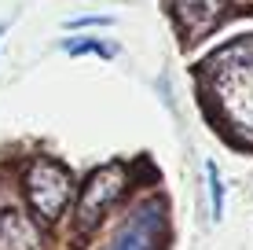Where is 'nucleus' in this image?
Listing matches in <instances>:
<instances>
[{
	"mask_svg": "<svg viewBox=\"0 0 253 250\" xmlns=\"http://www.w3.org/2000/svg\"><path fill=\"white\" fill-rule=\"evenodd\" d=\"M220 118L253 140V37H235L198 63Z\"/></svg>",
	"mask_w": 253,
	"mask_h": 250,
	"instance_id": "nucleus-1",
	"label": "nucleus"
},
{
	"mask_svg": "<svg viewBox=\"0 0 253 250\" xmlns=\"http://www.w3.org/2000/svg\"><path fill=\"white\" fill-rule=\"evenodd\" d=\"M22 199L30 202V210L37 213L41 221L55 225L66 213L70 199H74V173H70L59 158L37 154V158H30L26 169H22Z\"/></svg>",
	"mask_w": 253,
	"mask_h": 250,
	"instance_id": "nucleus-2",
	"label": "nucleus"
},
{
	"mask_svg": "<svg viewBox=\"0 0 253 250\" xmlns=\"http://www.w3.org/2000/svg\"><path fill=\"white\" fill-rule=\"evenodd\" d=\"M165 232H169V206L165 195H147L139 199L125 217L118 221V228L110 232L103 250H158Z\"/></svg>",
	"mask_w": 253,
	"mask_h": 250,
	"instance_id": "nucleus-3",
	"label": "nucleus"
},
{
	"mask_svg": "<svg viewBox=\"0 0 253 250\" xmlns=\"http://www.w3.org/2000/svg\"><path fill=\"white\" fill-rule=\"evenodd\" d=\"M125 180H128V169L121 162H107V166H95L88 177H84V188H81V199H77V232H88L114 210V202L121 199L125 192Z\"/></svg>",
	"mask_w": 253,
	"mask_h": 250,
	"instance_id": "nucleus-4",
	"label": "nucleus"
},
{
	"mask_svg": "<svg viewBox=\"0 0 253 250\" xmlns=\"http://www.w3.org/2000/svg\"><path fill=\"white\" fill-rule=\"evenodd\" d=\"M224 7H228V0H172V19H176L184 45L213 30L224 19Z\"/></svg>",
	"mask_w": 253,
	"mask_h": 250,
	"instance_id": "nucleus-5",
	"label": "nucleus"
},
{
	"mask_svg": "<svg viewBox=\"0 0 253 250\" xmlns=\"http://www.w3.org/2000/svg\"><path fill=\"white\" fill-rule=\"evenodd\" d=\"M44 236H41L37 221L26 217L22 210H0V250H41Z\"/></svg>",
	"mask_w": 253,
	"mask_h": 250,
	"instance_id": "nucleus-6",
	"label": "nucleus"
},
{
	"mask_svg": "<svg viewBox=\"0 0 253 250\" xmlns=\"http://www.w3.org/2000/svg\"><path fill=\"white\" fill-rule=\"evenodd\" d=\"M63 51L66 55H103V59H114L118 48L103 45L99 37H66L63 41Z\"/></svg>",
	"mask_w": 253,
	"mask_h": 250,
	"instance_id": "nucleus-7",
	"label": "nucleus"
},
{
	"mask_svg": "<svg viewBox=\"0 0 253 250\" xmlns=\"http://www.w3.org/2000/svg\"><path fill=\"white\" fill-rule=\"evenodd\" d=\"M206 180H209V210H213V221L224 217V180L216 162H206Z\"/></svg>",
	"mask_w": 253,
	"mask_h": 250,
	"instance_id": "nucleus-8",
	"label": "nucleus"
},
{
	"mask_svg": "<svg viewBox=\"0 0 253 250\" xmlns=\"http://www.w3.org/2000/svg\"><path fill=\"white\" fill-rule=\"evenodd\" d=\"M99 26H114V15H74L66 30H99Z\"/></svg>",
	"mask_w": 253,
	"mask_h": 250,
	"instance_id": "nucleus-9",
	"label": "nucleus"
},
{
	"mask_svg": "<svg viewBox=\"0 0 253 250\" xmlns=\"http://www.w3.org/2000/svg\"><path fill=\"white\" fill-rule=\"evenodd\" d=\"M4 33H7V22H0V37H4Z\"/></svg>",
	"mask_w": 253,
	"mask_h": 250,
	"instance_id": "nucleus-10",
	"label": "nucleus"
}]
</instances>
